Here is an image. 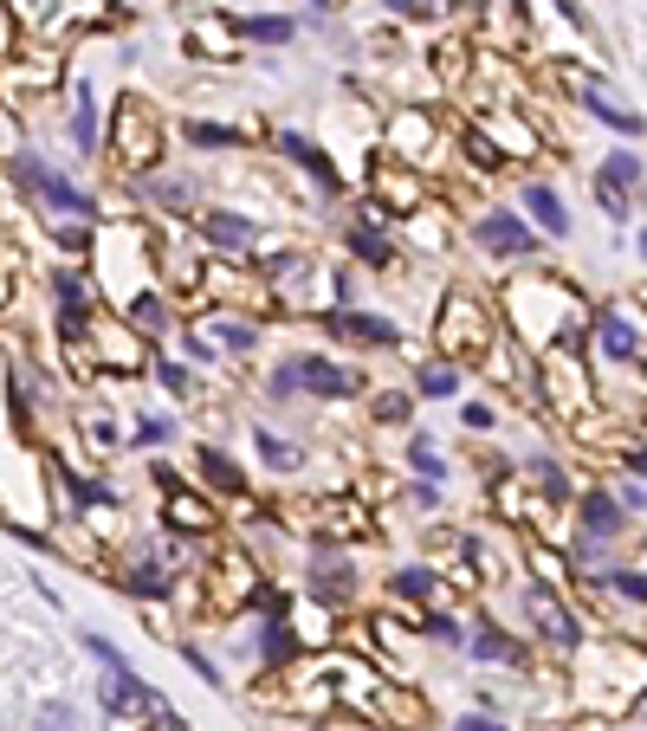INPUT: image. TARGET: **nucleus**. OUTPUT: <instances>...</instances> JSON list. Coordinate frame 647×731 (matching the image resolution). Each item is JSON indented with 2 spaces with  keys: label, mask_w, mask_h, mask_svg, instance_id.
Segmentation results:
<instances>
[{
  "label": "nucleus",
  "mask_w": 647,
  "mask_h": 731,
  "mask_svg": "<svg viewBox=\"0 0 647 731\" xmlns=\"http://www.w3.org/2000/svg\"><path fill=\"white\" fill-rule=\"evenodd\" d=\"M524 479H531V486H538V492H544V499H551V506H557V499H570V479H564V473H557V466H551V460H538V466H531V473H524Z\"/></svg>",
  "instance_id": "obj_31"
},
{
  "label": "nucleus",
  "mask_w": 647,
  "mask_h": 731,
  "mask_svg": "<svg viewBox=\"0 0 647 731\" xmlns=\"http://www.w3.org/2000/svg\"><path fill=\"white\" fill-rule=\"evenodd\" d=\"M434 344H440L447 363H480V357H493V344H499V317L473 292H453L440 304V317H434Z\"/></svg>",
  "instance_id": "obj_3"
},
{
  "label": "nucleus",
  "mask_w": 647,
  "mask_h": 731,
  "mask_svg": "<svg viewBox=\"0 0 647 731\" xmlns=\"http://www.w3.org/2000/svg\"><path fill=\"white\" fill-rule=\"evenodd\" d=\"M434 149H440V124H434L421 104H402V111L389 117V155L408 162V169H421Z\"/></svg>",
  "instance_id": "obj_9"
},
{
  "label": "nucleus",
  "mask_w": 647,
  "mask_h": 731,
  "mask_svg": "<svg viewBox=\"0 0 647 731\" xmlns=\"http://www.w3.org/2000/svg\"><path fill=\"white\" fill-rule=\"evenodd\" d=\"M291 388L337 402V395H350V388H357V375H350V369H337V363H324V357H291V363L273 369V395H291Z\"/></svg>",
  "instance_id": "obj_7"
},
{
  "label": "nucleus",
  "mask_w": 647,
  "mask_h": 731,
  "mask_svg": "<svg viewBox=\"0 0 647 731\" xmlns=\"http://www.w3.org/2000/svg\"><path fill=\"white\" fill-rule=\"evenodd\" d=\"M473 648H480L486 660H511V666H524V648H518V641H505L499 628H480V635H473Z\"/></svg>",
  "instance_id": "obj_30"
},
{
  "label": "nucleus",
  "mask_w": 647,
  "mask_h": 731,
  "mask_svg": "<svg viewBox=\"0 0 647 731\" xmlns=\"http://www.w3.org/2000/svg\"><path fill=\"white\" fill-rule=\"evenodd\" d=\"M215 589H220V602H233V608H240V602H253V595H259V577H253V564L233 550V557H220V564H215Z\"/></svg>",
  "instance_id": "obj_22"
},
{
  "label": "nucleus",
  "mask_w": 647,
  "mask_h": 731,
  "mask_svg": "<svg viewBox=\"0 0 647 731\" xmlns=\"http://www.w3.org/2000/svg\"><path fill=\"white\" fill-rule=\"evenodd\" d=\"M453 388H460V369L447 363V357L421 369V395H453Z\"/></svg>",
  "instance_id": "obj_32"
},
{
  "label": "nucleus",
  "mask_w": 647,
  "mask_h": 731,
  "mask_svg": "<svg viewBox=\"0 0 647 731\" xmlns=\"http://www.w3.org/2000/svg\"><path fill=\"white\" fill-rule=\"evenodd\" d=\"M505 324H511V337H518L524 350H551V344H564L570 330H582V298H576L564 279L524 272V279L505 286Z\"/></svg>",
  "instance_id": "obj_2"
},
{
  "label": "nucleus",
  "mask_w": 647,
  "mask_h": 731,
  "mask_svg": "<svg viewBox=\"0 0 647 731\" xmlns=\"http://www.w3.org/2000/svg\"><path fill=\"white\" fill-rule=\"evenodd\" d=\"M642 344H647V337L622 317V311H596V350H602L609 363H635V357H642Z\"/></svg>",
  "instance_id": "obj_16"
},
{
  "label": "nucleus",
  "mask_w": 647,
  "mask_h": 731,
  "mask_svg": "<svg viewBox=\"0 0 647 731\" xmlns=\"http://www.w3.org/2000/svg\"><path fill=\"white\" fill-rule=\"evenodd\" d=\"M609 583L622 589V595H635V602H647V577H642V570H615Z\"/></svg>",
  "instance_id": "obj_42"
},
{
  "label": "nucleus",
  "mask_w": 647,
  "mask_h": 731,
  "mask_svg": "<svg viewBox=\"0 0 647 731\" xmlns=\"http://www.w3.org/2000/svg\"><path fill=\"white\" fill-rule=\"evenodd\" d=\"M20 175H26V182L39 188V201H46V208H59V214H78V220L91 214V201L78 195V188L66 182V175H53L46 162H20Z\"/></svg>",
  "instance_id": "obj_17"
},
{
  "label": "nucleus",
  "mask_w": 647,
  "mask_h": 731,
  "mask_svg": "<svg viewBox=\"0 0 647 731\" xmlns=\"http://www.w3.org/2000/svg\"><path fill=\"white\" fill-rule=\"evenodd\" d=\"M259 453H266L273 466H298V453H291V446H286L279 434H259Z\"/></svg>",
  "instance_id": "obj_41"
},
{
  "label": "nucleus",
  "mask_w": 647,
  "mask_h": 731,
  "mask_svg": "<svg viewBox=\"0 0 647 731\" xmlns=\"http://www.w3.org/2000/svg\"><path fill=\"white\" fill-rule=\"evenodd\" d=\"M376 220H389V214H382V208H369V214H362L357 227H350V253H357L362 266L389 272V266H395V240H389V233H382Z\"/></svg>",
  "instance_id": "obj_18"
},
{
  "label": "nucleus",
  "mask_w": 647,
  "mask_h": 731,
  "mask_svg": "<svg viewBox=\"0 0 647 731\" xmlns=\"http://www.w3.org/2000/svg\"><path fill=\"white\" fill-rule=\"evenodd\" d=\"M538 395H544V408H551V415H570V421L596 415L589 369H582V357L564 350V344H551V350H544V363H538Z\"/></svg>",
  "instance_id": "obj_4"
},
{
  "label": "nucleus",
  "mask_w": 647,
  "mask_h": 731,
  "mask_svg": "<svg viewBox=\"0 0 647 731\" xmlns=\"http://www.w3.org/2000/svg\"><path fill=\"white\" fill-rule=\"evenodd\" d=\"M493 506H499V512L511 518V524H544V506H551V499H544L538 486L524 492L518 479H499V486H493Z\"/></svg>",
  "instance_id": "obj_20"
},
{
  "label": "nucleus",
  "mask_w": 647,
  "mask_h": 731,
  "mask_svg": "<svg viewBox=\"0 0 647 731\" xmlns=\"http://www.w3.org/2000/svg\"><path fill=\"white\" fill-rule=\"evenodd\" d=\"M253 337H259L253 324H233V317H227V324H215V344H227V350H246Z\"/></svg>",
  "instance_id": "obj_38"
},
{
  "label": "nucleus",
  "mask_w": 647,
  "mask_h": 731,
  "mask_svg": "<svg viewBox=\"0 0 647 731\" xmlns=\"http://www.w3.org/2000/svg\"><path fill=\"white\" fill-rule=\"evenodd\" d=\"M279 155H291V162H298V169H304L317 188H331V195H337V162H331L317 143H304V137H291V130H286V137H279Z\"/></svg>",
  "instance_id": "obj_21"
},
{
  "label": "nucleus",
  "mask_w": 647,
  "mask_h": 731,
  "mask_svg": "<svg viewBox=\"0 0 647 731\" xmlns=\"http://www.w3.org/2000/svg\"><path fill=\"white\" fill-rule=\"evenodd\" d=\"M642 428H647V408H642Z\"/></svg>",
  "instance_id": "obj_52"
},
{
  "label": "nucleus",
  "mask_w": 647,
  "mask_h": 731,
  "mask_svg": "<svg viewBox=\"0 0 647 731\" xmlns=\"http://www.w3.org/2000/svg\"><path fill=\"white\" fill-rule=\"evenodd\" d=\"M188 143H201V149H233L240 137H233L227 124H188Z\"/></svg>",
  "instance_id": "obj_36"
},
{
  "label": "nucleus",
  "mask_w": 647,
  "mask_h": 731,
  "mask_svg": "<svg viewBox=\"0 0 647 731\" xmlns=\"http://www.w3.org/2000/svg\"><path fill=\"white\" fill-rule=\"evenodd\" d=\"M408 460H415V473H421V479H440V473H447V466H440V453H434L428 440H415V453H408Z\"/></svg>",
  "instance_id": "obj_39"
},
{
  "label": "nucleus",
  "mask_w": 647,
  "mask_h": 731,
  "mask_svg": "<svg viewBox=\"0 0 647 731\" xmlns=\"http://www.w3.org/2000/svg\"><path fill=\"white\" fill-rule=\"evenodd\" d=\"M369 195H376V208L382 214H415V208H428V182H421V169H408V162H395V155H376L369 162Z\"/></svg>",
  "instance_id": "obj_6"
},
{
  "label": "nucleus",
  "mask_w": 647,
  "mask_h": 731,
  "mask_svg": "<svg viewBox=\"0 0 647 731\" xmlns=\"http://www.w3.org/2000/svg\"><path fill=\"white\" fill-rule=\"evenodd\" d=\"M137 324H143V330H162V304H155V298L137 304Z\"/></svg>",
  "instance_id": "obj_46"
},
{
  "label": "nucleus",
  "mask_w": 647,
  "mask_h": 731,
  "mask_svg": "<svg viewBox=\"0 0 647 731\" xmlns=\"http://www.w3.org/2000/svg\"><path fill=\"white\" fill-rule=\"evenodd\" d=\"M635 712H642V719H647V699H642V706H635Z\"/></svg>",
  "instance_id": "obj_50"
},
{
  "label": "nucleus",
  "mask_w": 647,
  "mask_h": 731,
  "mask_svg": "<svg viewBox=\"0 0 647 731\" xmlns=\"http://www.w3.org/2000/svg\"><path fill=\"white\" fill-rule=\"evenodd\" d=\"M155 375H162V382H169V388H175V395H188V369H175V363H162V369H155Z\"/></svg>",
  "instance_id": "obj_47"
},
{
  "label": "nucleus",
  "mask_w": 647,
  "mask_h": 731,
  "mask_svg": "<svg viewBox=\"0 0 647 731\" xmlns=\"http://www.w3.org/2000/svg\"><path fill=\"white\" fill-rule=\"evenodd\" d=\"M39 731H72V712H66V706H46V712H39Z\"/></svg>",
  "instance_id": "obj_44"
},
{
  "label": "nucleus",
  "mask_w": 647,
  "mask_h": 731,
  "mask_svg": "<svg viewBox=\"0 0 647 731\" xmlns=\"http://www.w3.org/2000/svg\"><path fill=\"white\" fill-rule=\"evenodd\" d=\"M576 699H582V712H602V719L635 712L647 699V648L642 641H596V648H582Z\"/></svg>",
  "instance_id": "obj_1"
},
{
  "label": "nucleus",
  "mask_w": 647,
  "mask_h": 731,
  "mask_svg": "<svg viewBox=\"0 0 647 731\" xmlns=\"http://www.w3.org/2000/svg\"><path fill=\"white\" fill-rule=\"evenodd\" d=\"M564 84L582 97V111H589V117H602V124H609V130H622V137H642V117H635V111H622L602 84H589L582 72H564Z\"/></svg>",
  "instance_id": "obj_15"
},
{
  "label": "nucleus",
  "mask_w": 647,
  "mask_h": 731,
  "mask_svg": "<svg viewBox=\"0 0 647 731\" xmlns=\"http://www.w3.org/2000/svg\"><path fill=\"white\" fill-rule=\"evenodd\" d=\"M317 7H324V0H317Z\"/></svg>",
  "instance_id": "obj_53"
},
{
  "label": "nucleus",
  "mask_w": 647,
  "mask_h": 731,
  "mask_svg": "<svg viewBox=\"0 0 647 731\" xmlns=\"http://www.w3.org/2000/svg\"><path fill=\"white\" fill-rule=\"evenodd\" d=\"M642 259H647V233H642Z\"/></svg>",
  "instance_id": "obj_51"
},
{
  "label": "nucleus",
  "mask_w": 647,
  "mask_h": 731,
  "mask_svg": "<svg viewBox=\"0 0 647 731\" xmlns=\"http://www.w3.org/2000/svg\"><path fill=\"white\" fill-rule=\"evenodd\" d=\"M460 415H466V428H493V421H499V415H493V402H466Z\"/></svg>",
  "instance_id": "obj_43"
},
{
  "label": "nucleus",
  "mask_w": 647,
  "mask_h": 731,
  "mask_svg": "<svg viewBox=\"0 0 647 731\" xmlns=\"http://www.w3.org/2000/svg\"><path fill=\"white\" fill-rule=\"evenodd\" d=\"M524 608H531V622H538V635H544V641H557V648H582V622H576L570 602L544 583V577L524 589Z\"/></svg>",
  "instance_id": "obj_10"
},
{
  "label": "nucleus",
  "mask_w": 647,
  "mask_h": 731,
  "mask_svg": "<svg viewBox=\"0 0 647 731\" xmlns=\"http://www.w3.org/2000/svg\"><path fill=\"white\" fill-rule=\"evenodd\" d=\"M7 13L26 33H78L104 13V0H7Z\"/></svg>",
  "instance_id": "obj_8"
},
{
  "label": "nucleus",
  "mask_w": 647,
  "mask_h": 731,
  "mask_svg": "<svg viewBox=\"0 0 647 731\" xmlns=\"http://www.w3.org/2000/svg\"><path fill=\"white\" fill-rule=\"evenodd\" d=\"M324 330H331V337H350V344H395V324H389V317H369V311H324Z\"/></svg>",
  "instance_id": "obj_19"
},
{
  "label": "nucleus",
  "mask_w": 647,
  "mask_h": 731,
  "mask_svg": "<svg viewBox=\"0 0 647 731\" xmlns=\"http://www.w3.org/2000/svg\"><path fill=\"white\" fill-rule=\"evenodd\" d=\"M111 155H117L124 169H149V162L162 155V124H155V111H149L143 97H124V104H117V117H111Z\"/></svg>",
  "instance_id": "obj_5"
},
{
  "label": "nucleus",
  "mask_w": 647,
  "mask_h": 731,
  "mask_svg": "<svg viewBox=\"0 0 647 731\" xmlns=\"http://www.w3.org/2000/svg\"><path fill=\"white\" fill-rule=\"evenodd\" d=\"M628 188H642V162L635 155H602V169H596V201H602V214L622 220L628 214Z\"/></svg>",
  "instance_id": "obj_13"
},
{
  "label": "nucleus",
  "mask_w": 647,
  "mask_h": 731,
  "mask_svg": "<svg viewBox=\"0 0 647 731\" xmlns=\"http://www.w3.org/2000/svg\"><path fill=\"white\" fill-rule=\"evenodd\" d=\"M460 731H505V726H493V719H460Z\"/></svg>",
  "instance_id": "obj_48"
},
{
  "label": "nucleus",
  "mask_w": 647,
  "mask_h": 731,
  "mask_svg": "<svg viewBox=\"0 0 647 731\" xmlns=\"http://www.w3.org/2000/svg\"><path fill=\"white\" fill-rule=\"evenodd\" d=\"M201 466H208V479H215V486H227V492H240V466H233L227 453H215V446H201Z\"/></svg>",
  "instance_id": "obj_33"
},
{
  "label": "nucleus",
  "mask_w": 647,
  "mask_h": 731,
  "mask_svg": "<svg viewBox=\"0 0 647 731\" xmlns=\"http://www.w3.org/2000/svg\"><path fill=\"white\" fill-rule=\"evenodd\" d=\"M130 589H143V595H162V589H169V577H162V564H143V570L130 577Z\"/></svg>",
  "instance_id": "obj_40"
},
{
  "label": "nucleus",
  "mask_w": 647,
  "mask_h": 731,
  "mask_svg": "<svg viewBox=\"0 0 647 731\" xmlns=\"http://www.w3.org/2000/svg\"><path fill=\"white\" fill-rule=\"evenodd\" d=\"M628 466H635V473L647 479V446H635V453H628Z\"/></svg>",
  "instance_id": "obj_49"
},
{
  "label": "nucleus",
  "mask_w": 647,
  "mask_h": 731,
  "mask_svg": "<svg viewBox=\"0 0 647 731\" xmlns=\"http://www.w3.org/2000/svg\"><path fill=\"white\" fill-rule=\"evenodd\" d=\"M208 233H215L220 246H246V240H253V220L246 214H208Z\"/></svg>",
  "instance_id": "obj_29"
},
{
  "label": "nucleus",
  "mask_w": 647,
  "mask_h": 731,
  "mask_svg": "<svg viewBox=\"0 0 647 731\" xmlns=\"http://www.w3.org/2000/svg\"><path fill=\"white\" fill-rule=\"evenodd\" d=\"M227 26H233V39H259V46H286L291 39V20H273V13H259V20L227 13Z\"/></svg>",
  "instance_id": "obj_26"
},
{
  "label": "nucleus",
  "mask_w": 647,
  "mask_h": 731,
  "mask_svg": "<svg viewBox=\"0 0 647 731\" xmlns=\"http://www.w3.org/2000/svg\"><path fill=\"white\" fill-rule=\"evenodd\" d=\"M311 531L317 537H376V524L357 499H311Z\"/></svg>",
  "instance_id": "obj_14"
},
{
  "label": "nucleus",
  "mask_w": 647,
  "mask_h": 731,
  "mask_svg": "<svg viewBox=\"0 0 647 731\" xmlns=\"http://www.w3.org/2000/svg\"><path fill=\"white\" fill-rule=\"evenodd\" d=\"M188 53H201V59H233V26H227V20H195V26H188Z\"/></svg>",
  "instance_id": "obj_25"
},
{
  "label": "nucleus",
  "mask_w": 647,
  "mask_h": 731,
  "mask_svg": "<svg viewBox=\"0 0 647 731\" xmlns=\"http://www.w3.org/2000/svg\"><path fill=\"white\" fill-rule=\"evenodd\" d=\"M524 208H531V220H538L551 240H564V233H570V214H564V201H557L544 182H531V188H524Z\"/></svg>",
  "instance_id": "obj_24"
},
{
  "label": "nucleus",
  "mask_w": 647,
  "mask_h": 731,
  "mask_svg": "<svg viewBox=\"0 0 647 731\" xmlns=\"http://www.w3.org/2000/svg\"><path fill=\"white\" fill-rule=\"evenodd\" d=\"M91 357L104 369H149V350H143V337L124 324V317H91Z\"/></svg>",
  "instance_id": "obj_11"
},
{
  "label": "nucleus",
  "mask_w": 647,
  "mask_h": 731,
  "mask_svg": "<svg viewBox=\"0 0 647 731\" xmlns=\"http://www.w3.org/2000/svg\"><path fill=\"white\" fill-rule=\"evenodd\" d=\"M376 421L402 428V421H408V395H402V388H382V395H376Z\"/></svg>",
  "instance_id": "obj_35"
},
{
  "label": "nucleus",
  "mask_w": 647,
  "mask_h": 731,
  "mask_svg": "<svg viewBox=\"0 0 647 731\" xmlns=\"http://www.w3.org/2000/svg\"><path fill=\"white\" fill-rule=\"evenodd\" d=\"M169 524H175V531H215V512H208V499H195V492H169Z\"/></svg>",
  "instance_id": "obj_27"
},
{
  "label": "nucleus",
  "mask_w": 647,
  "mask_h": 731,
  "mask_svg": "<svg viewBox=\"0 0 647 731\" xmlns=\"http://www.w3.org/2000/svg\"><path fill=\"white\" fill-rule=\"evenodd\" d=\"M59 298H66V304H84V279H78V272H59Z\"/></svg>",
  "instance_id": "obj_45"
},
{
  "label": "nucleus",
  "mask_w": 647,
  "mask_h": 731,
  "mask_svg": "<svg viewBox=\"0 0 647 731\" xmlns=\"http://www.w3.org/2000/svg\"><path fill=\"white\" fill-rule=\"evenodd\" d=\"M395 595H402V602H428V595H440V577H434V570H395Z\"/></svg>",
  "instance_id": "obj_28"
},
{
  "label": "nucleus",
  "mask_w": 647,
  "mask_h": 731,
  "mask_svg": "<svg viewBox=\"0 0 647 731\" xmlns=\"http://www.w3.org/2000/svg\"><path fill=\"white\" fill-rule=\"evenodd\" d=\"M72 137H78V149H91L97 143V117H91V91L78 84V111H72Z\"/></svg>",
  "instance_id": "obj_34"
},
{
  "label": "nucleus",
  "mask_w": 647,
  "mask_h": 731,
  "mask_svg": "<svg viewBox=\"0 0 647 731\" xmlns=\"http://www.w3.org/2000/svg\"><path fill=\"white\" fill-rule=\"evenodd\" d=\"M473 240H480L486 253H499V259H531V246H538V240H531V227H524L518 214H505V208H493V214L480 220V227H473Z\"/></svg>",
  "instance_id": "obj_12"
},
{
  "label": "nucleus",
  "mask_w": 647,
  "mask_h": 731,
  "mask_svg": "<svg viewBox=\"0 0 647 731\" xmlns=\"http://www.w3.org/2000/svg\"><path fill=\"white\" fill-rule=\"evenodd\" d=\"M350 583H357V577H350L344 564H331V557L317 564V595H331V589H337V595H350Z\"/></svg>",
  "instance_id": "obj_37"
},
{
  "label": "nucleus",
  "mask_w": 647,
  "mask_h": 731,
  "mask_svg": "<svg viewBox=\"0 0 647 731\" xmlns=\"http://www.w3.org/2000/svg\"><path fill=\"white\" fill-rule=\"evenodd\" d=\"M622 518H628L622 499H609V492H582V531H589V537H615Z\"/></svg>",
  "instance_id": "obj_23"
}]
</instances>
